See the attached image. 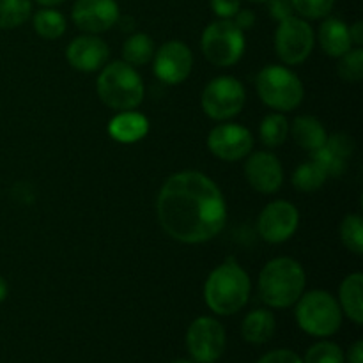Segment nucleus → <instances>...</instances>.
<instances>
[{
	"instance_id": "obj_1",
	"label": "nucleus",
	"mask_w": 363,
	"mask_h": 363,
	"mask_svg": "<svg viewBox=\"0 0 363 363\" xmlns=\"http://www.w3.org/2000/svg\"><path fill=\"white\" fill-rule=\"evenodd\" d=\"M162 229L172 240L199 245L222 233L227 204L215 181L202 172H177L162 186L156 201Z\"/></svg>"
},
{
	"instance_id": "obj_2",
	"label": "nucleus",
	"mask_w": 363,
	"mask_h": 363,
	"mask_svg": "<svg viewBox=\"0 0 363 363\" xmlns=\"http://www.w3.org/2000/svg\"><path fill=\"white\" fill-rule=\"evenodd\" d=\"M307 284L303 266L291 257H277L259 273V296L268 307L289 308L300 300Z\"/></svg>"
},
{
	"instance_id": "obj_3",
	"label": "nucleus",
	"mask_w": 363,
	"mask_h": 363,
	"mask_svg": "<svg viewBox=\"0 0 363 363\" xmlns=\"http://www.w3.org/2000/svg\"><path fill=\"white\" fill-rule=\"evenodd\" d=\"M250 289L247 272L236 262H223L206 280V305L218 315H233L247 305Z\"/></svg>"
},
{
	"instance_id": "obj_4",
	"label": "nucleus",
	"mask_w": 363,
	"mask_h": 363,
	"mask_svg": "<svg viewBox=\"0 0 363 363\" xmlns=\"http://www.w3.org/2000/svg\"><path fill=\"white\" fill-rule=\"evenodd\" d=\"M98 96L113 110H133L144 99V82L133 66L124 60L103 66L98 77Z\"/></svg>"
},
{
	"instance_id": "obj_5",
	"label": "nucleus",
	"mask_w": 363,
	"mask_h": 363,
	"mask_svg": "<svg viewBox=\"0 0 363 363\" xmlns=\"http://www.w3.org/2000/svg\"><path fill=\"white\" fill-rule=\"evenodd\" d=\"M296 321L308 335L330 337L342 325V311L328 291H311L296 301Z\"/></svg>"
},
{
	"instance_id": "obj_6",
	"label": "nucleus",
	"mask_w": 363,
	"mask_h": 363,
	"mask_svg": "<svg viewBox=\"0 0 363 363\" xmlns=\"http://www.w3.org/2000/svg\"><path fill=\"white\" fill-rule=\"evenodd\" d=\"M255 89L264 105L280 112H291L303 101L305 89L296 73L284 66H266L255 78Z\"/></svg>"
},
{
	"instance_id": "obj_7",
	"label": "nucleus",
	"mask_w": 363,
	"mask_h": 363,
	"mask_svg": "<svg viewBox=\"0 0 363 363\" xmlns=\"http://www.w3.org/2000/svg\"><path fill=\"white\" fill-rule=\"evenodd\" d=\"M201 46L213 66L229 67L243 57L245 34L233 20H216L202 32Z\"/></svg>"
},
{
	"instance_id": "obj_8",
	"label": "nucleus",
	"mask_w": 363,
	"mask_h": 363,
	"mask_svg": "<svg viewBox=\"0 0 363 363\" xmlns=\"http://www.w3.org/2000/svg\"><path fill=\"white\" fill-rule=\"evenodd\" d=\"M245 87L234 77L213 78L202 91V110L215 121H227L236 117L243 110Z\"/></svg>"
},
{
	"instance_id": "obj_9",
	"label": "nucleus",
	"mask_w": 363,
	"mask_h": 363,
	"mask_svg": "<svg viewBox=\"0 0 363 363\" xmlns=\"http://www.w3.org/2000/svg\"><path fill=\"white\" fill-rule=\"evenodd\" d=\"M314 30L303 18L289 16L279 21L275 30V52L284 64L296 66L307 60L314 48Z\"/></svg>"
},
{
	"instance_id": "obj_10",
	"label": "nucleus",
	"mask_w": 363,
	"mask_h": 363,
	"mask_svg": "<svg viewBox=\"0 0 363 363\" xmlns=\"http://www.w3.org/2000/svg\"><path fill=\"white\" fill-rule=\"evenodd\" d=\"M186 347L197 363H215L225 351V328L216 319L202 315L190 325Z\"/></svg>"
},
{
	"instance_id": "obj_11",
	"label": "nucleus",
	"mask_w": 363,
	"mask_h": 363,
	"mask_svg": "<svg viewBox=\"0 0 363 363\" xmlns=\"http://www.w3.org/2000/svg\"><path fill=\"white\" fill-rule=\"evenodd\" d=\"M298 223H300V213L296 206L287 201H275L269 202L259 215L257 230L262 240L279 245L293 238Z\"/></svg>"
},
{
	"instance_id": "obj_12",
	"label": "nucleus",
	"mask_w": 363,
	"mask_h": 363,
	"mask_svg": "<svg viewBox=\"0 0 363 363\" xmlns=\"http://www.w3.org/2000/svg\"><path fill=\"white\" fill-rule=\"evenodd\" d=\"M208 147L216 158L223 162H238L250 155L254 147V137L250 130L241 124H218L209 133Z\"/></svg>"
},
{
	"instance_id": "obj_13",
	"label": "nucleus",
	"mask_w": 363,
	"mask_h": 363,
	"mask_svg": "<svg viewBox=\"0 0 363 363\" xmlns=\"http://www.w3.org/2000/svg\"><path fill=\"white\" fill-rule=\"evenodd\" d=\"M155 74L169 85H177L190 77L194 69V55L181 41H169L155 52Z\"/></svg>"
},
{
	"instance_id": "obj_14",
	"label": "nucleus",
	"mask_w": 363,
	"mask_h": 363,
	"mask_svg": "<svg viewBox=\"0 0 363 363\" xmlns=\"http://www.w3.org/2000/svg\"><path fill=\"white\" fill-rule=\"evenodd\" d=\"M71 18L80 30L99 34L112 28L119 20V6L116 0H77Z\"/></svg>"
},
{
	"instance_id": "obj_15",
	"label": "nucleus",
	"mask_w": 363,
	"mask_h": 363,
	"mask_svg": "<svg viewBox=\"0 0 363 363\" xmlns=\"http://www.w3.org/2000/svg\"><path fill=\"white\" fill-rule=\"evenodd\" d=\"M245 177L259 194H275L284 183L282 163L273 152H254L245 163Z\"/></svg>"
},
{
	"instance_id": "obj_16",
	"label": "nucleus",
	"mask_w": 363,
	"mask_h": 363,
	"mask_svg": "<svg viewBox=\"0 0 363 363\" xmlns=\"http://www.w3.org/2000/svg\"><path fill=\"white\" fill-rule=\"evenodd\" d=\"M108 45L101 38H96L94 34L74 38L66 52L67 62L77 71H84V73H94L101 69L108 60Z\"/></svg>"
},
{
	"instance_id": "obj_17",
	"label": "nucleus",
	"mask_w": 363,
	"mask_h": 363,
	"mask_svg": "<svg viewBox=\"0 0 363 363\" xmlns=\"http://www.w3.org/2000/svg\"><path fill=\"white\" fill-rule=\"evenodd\" d=\"M149 131L147 117L133 110H123L108 124L110 137L121 144H135L142 140Z\"/></svg>"
},
{
	"instance_id": "obj_18",
	"label": "nucleus",
	"mask_w": 363,
	"mask_h": 363,
	"mask_svg": "<svg viewBox=\"0 0 363 363\" xmlns=\"http://www.w3.org/2000/svg\"><path fill=\"white\" fill-rule=\"evenodd\" d=\"M319 45L328 57H342L353 48L350 27L339 18H326L319 27Z\"/></svg>"
},
{
	"instance_id": "obj_19",
	"label": "nucleus",
	"mask_w": 363,
	"mask_h": 363,
	"mask_svg": "<svg viewBox=\"0 0 363 363\" xmlns=\"http://www.w3.org/2000/svg\"><path fill=\"white\" fill-rule=\"evenodd\" d=\"M275 315L266 308H257L245 318L243 325H241V335L247 342L259 346V344L272 340V337L275 335Z\"/></svg>"
},
{
	"instance_id": "obj_20",
	"label": "nucleus",
	"mask_w": 363,
	"mask_h": 363,
	"mask_svg": "<svg viewBox=\"0 0 363 363\" xmlns=\"http://www.w3.org/2000/svg\"><path fill=\"white\" fill-rule=\"evenodd\" d=\"M362 291H363V275L362 273H353L346 277L340 284L339 291V305L340 311L346 312L347 318L357 325L363 323V303H362Z\"/></svg>"
},
{
	"instance_id": "obj_21",
	"label": "nucleus",
	"mask_w": 363,
	"mask_h": 363,
	"mask_svg": "<svg viewBox=\"0 0 363 363\" xmlns=\"http://www.w3.org/2000/svg\"><path fill=\"white\" fill-rule=\"evenodd\" d=\"M293 138L301 149L305 151H315V149L323 147L328 138L326 135L325 126L321 124V121H318L312 116H300L294 119L293 128Z\"/></svg>"
},
{
	"instance_id": "obj_22",
	"label": "nucleus",
	"mask_w": 363,
	"mask_h": 363,
	"mask_svg": "<svg viewBox=\"0 0 363 363\" xmlns=\"http://www.w3.org/2000/svg\"><path fill=\"white\" fill-rule=\"evenodd\" d=\"M32 25H34V30L38 32V35H41L43 39H48V41L62 38L67 27L64 14L52 9V7H43L41 11H38L32 16Z\"/></svg>"
},
{
	"instance_id": "obj_23",
	"label": "nucleus",
	"mask_w": 363,
	"mask_h": 363,
	"mask_svg": "<svg viewBox=\"0 0 363 363\" xmlns=\"http://www.w3.org/2000/svg\"><path fill=\"white\" fill-rule=\"evenodd\" d=\"M123 57L130 66H145L155 57V43L142 32L130 35L123 45Z\"/></svg>"
},
{
	"instance_id": "obj_24",
	"label": "nucleus",
	"mask_w": 363,
	"mask_h": 363,
	"mask_svg": "<svg viewBox=\"0 0 363 363\" xmlns=\"http://www.w3.org/2000/svg\"><path fill=\"white\" fill-rule=\"evenodd\" d=\"M259 135H261V142L266 147H279L286 142L287 135H289V121L282 113H269L261 121Z\"/></svg>"
},
{
	"instance_id": "obj_25",
	"label": "nucleus",
	"mask_w": 363,
	"mask_h": 363,
	"mask_svg": "<svg viewBox=\"0 0 363 363\" xmlns=\"http://www.w3.org/2000/svg\"><path fill=\"white\" fill-rule=\"evenodd\" d=\"M328 176H326L325 170L318 165L315 162H305L294 170L293 174V186L298 191H303V194H311V191L319 190L323 184L326 183Z\"/></svg>"
},
{
	"instance_id": "obj_26",
	"label": "nucleus",
	"mask_w": 363,
	"mask_h": 363,
	"mask_svg": "<svg viewBox=\"0 0 363 363\" xmlns=\"http://www.w3.org/2000/svg\"><path fill=\"white\" fill-rule=\"evenodd\" d=\"M30 16V0H0V28L2 30L20 27Z\"/></svg>"
},
{
	"instance_id": "obj_27",
	"label": "nucleus",
	"mask_w": 363,
	"mask_h": 363,
	"mask_svg": "<svg viewBox=\"0 0 363 363\" xmlns=\"http://www.w3.org/2000/svg\"><path fill=\"white\" fill-rule=\"evenodd\" d=\"M340 240L354 255L363 254V220L360 215H347L340 223Z\"/></svg>"
},
{
	"instance_id": "obj_28",
	"label": "nucleus",
	"mask_w": 363,
	"mask_h": 363,
	"mask_svg": "<svg viewBox=\"0 0 363 363\" xmlns=\"http://www.w3.org/2000/svg\"><path fill=\"white\" fill-rule=\"evenodd\" d=\"M340 62L337 67V73L342 78L344 82H350V84H357L363 78V50L351 48L350 52L344 53L342 57H339Z\"/></svg>"
},
{
	"instance_id": "obj_29",
	"label": "nucleus",
	"mask_w": 363,
	"mask_h": 363,
	"mask_svg": "<svg viewBox=\"0 0 363 363\" xmlns=\"http://www.w3.org/2000/svg\"><path fill=\"white\" fill-rule=\"evenodd\" d=\"M312 162L318 163L323 170L326 172L328 177H339L342 176V172L346 170V162L347 160L340 158L337 152H333L328 145H323V147L315 149L311 152Z\"/></svg>"
},
{
	"instance_id": "obj_30",
	"label": "nucleus",
	"mask_w": 363,
	"mask_h": 363,
	"mask_svg": "<svg viewBox=\"0 0 363 363\" xmlns=\"http://www.w3.org/2000/svg\"><path fill=\"white\" fill-rule=\"evenodd\" d=\"M303 363H344V353L337 344L325 340L307 351Z\"/></svg>"
},
{
	"instance_id": "obj_31",
	"label": "nucleus",
	"mask_w": 363,
	"mask_h": 363,
	"mask_svg": "<svg viewBox=\"0 0 363 363\" xmlns=\"http://www.w3.org/2000/svg\"><path fill=\"white\" fill-rule=\"evenodd\" d=\"M337 0H291L293 9L300 14L301 18L308 20H319L332 13Z\"/></svg>"
},
{
	"instance_id": "obj_32",
	"label": "nucleus",
	"mask_w": 363,
	"mask_h": 363,
	"mask_svg": "<svg viewBox=\"0 0 363 363\" xmlns=\"http://www.w3.org/2000/svg\"><path fill=\"white\" fill-rule=\"evenodd\" d=\"M325 144L328 145V147L332 149L333 152H337V155H339L340 158H344V160L350 158V156L353 155V151H354L353 138H351L350 135H346V133L332 135V137L326 138Z\"/></svg>"
},
{
	"instance_id": "obj_33",
	"label": "nucleus",
	"mask_w": 363,
	"mask_h": 363,
	"mask_svg": "<svg viewBox=\"0 0 363 363\" xmlns=\"http://www.w3.org/2000/svg\"><path fill=\"white\" fill-rule=\"evenodd\" d=\"M211 9L220 20H230L241 9V0H211Z\"/></svg>"
},
{
	"instance_id": "obj_34",
	"label": "nucleus",
	"mask_w": 363,
	"mask_h": 363,
	"mask_svg": "<svg viewBox=\"0 0 363 363\" xmlns=\"http://www.w3.org/2000/svg\"><path fill=\"white\" fill-rule=\"evenodd\" d=\"M257 363H303V360L291 350H275L266 353Z\"/></svg>"
},
{
	"instance_id": "obj_35",
	"label": "nucleus",
	"mask_w": 363,
	"mask_h": 363,
	"mask_svg": "<svg viewBox=\"0 0 363 363\" xmlns=\"http://www.w3.org/2000/svg\"><path fill=\"white\" fill-rule=\"evenodd\" d=\"M269 2V14L273 20L282 21L286 18L293 16V4L291 0H268Z\"/></svg>"
},
{
	"instance_id": "obj_36",
	"label": "nucleus",
	"mask_w": 363,
	"mask_h": 363,
	"mask_svg": "<svg viewBox=\"0 0 363 363\" xmlns=\"http://www.w3.org/2000/svg\"><path fill=\"white\" fill-rule=\"evenodd\" d=\"M234 23L241 28V30H248L255 25V13L250 9H240L234 16Z\"/></svg>"
},
{
	"instance_id": "obj_37",
	"label": "nucleus",
	"mask_w": 363,
	"mask_h": 363,
	"mask_svg": "<svg viewBox=\"0 0 363 363\" xmlns=\"http://www.w3.org/2000/svg\"><path fill=\"white\" fill-rule=\"evenodd\" d=\"M350 35H351V43H354L357 46L363 45V23L362 21H357L350 27Z\"/></svg>"
},
{
	"instance_id": "obj_38",
	"label": "nucleus",
	"mask_w": 363,
	"mask_h": 363,
	"mask_svg": "<svg viewBox=\"0 0 363 363\" xmlns=\"http://www.w3.org/2000/svg\"><path fill=\"white\" fill-rule=\"evenodd\" d=\"M350 363H363V342L357 340L350 350Z\"/></svg>"
},
{
	"instance_id": "obj_39",
	"label": "nucleus",
	"mask_w": 363,
	"mask_h": 363,
	"mask_svg": "<svg viewBox=\"0 0 363 363\" xmlns=\"http://www.w3.org/2000/svg\"><path fill=\"white\" fill-rule=\"evenodd\" d=\"M35 2L41 4L43 7H55V6H59V4L66 2V0H35Z\"/></svg>"
},
{
	"instance_id": "obj_40",
	"label": "nucleus",
	"mask_w": 363,
	"mask_h": 363,
	"mask_svg": "<svg viewBox=\"0 0 363 363\" xmlns=\"http://www.w3.org/2000/svg\"><path fill=\"white\" fill-rule=\"evenodd\" d=\"M6 298H7V284H6V280L0 277V303H2Z\"/></svg>"
},
{
	"instance_id": "obj_41",
	"label": "nucleus",
	"mask_w": 363,
	"mask_h": 363,
	"mask_svg": "<svg viewBox=\"0 0 363 363\" xmlns=\"http://www.w3.org/2000/svg\"><path fill=\"white\" fill-rule=\"evenodd\" d=\"M174 363H194V362H190V360H176Z\"/></svg>"
},
{
	"instance_id": "obj_42",
	"label": "nucleus",
	"mask_w": 363,
	"mask_h": 363,
	"mask_svg": "<svg viewBox=\"0 0 363 363\" xmlns=\"http://www.w3.org/2000/svg\"><path fill=\"white\" fill-rule=\"evenodd\" d=\"M250 2H255V4H262V2H268V0H250Z\"/></svg>"
}]
</instances>
